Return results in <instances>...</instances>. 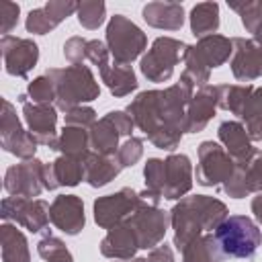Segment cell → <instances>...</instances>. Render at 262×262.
Wrapping results in <instances>:
<instances>
[{
    "label": "cell",
    "mask_w": 262,
    "mask_h": 262,
    "mask_svg": "<svg viewBox=\"0 0 262 262\" xmlns=\"http://www.w3.org/2000/svg\"><path fill=\"white\" fill-rule=\"evenodd\" d=\"M192 94V82L186 76H180L176 84L164 90L139 92L127 106V115L156 147L174 151L186 127V111Z\"/></svg>",
    "instance_id": "1"
},
{
    "label": "cell",
    "mask_w": 262,
    "mask_h": 262,
    "mask_svg": "<svg viewBox=\"0 0 262 262\" xmlns=\"http://www.w3.org/2000/svg\"><path fill=\"white\" fill-rule=\"evenodd\" d=\"M45 76L53 82L55 88V106L63 113L82 106L84 102H92L98 98L100 88L94 80L88 66H68V68H49Z\"/></svg>",
    "instance_id": "2"
},
{
    "label": "cell",
    "mask_w": 262,
    "mask_h": 262,
    "mask_svg": "<svg viewBox=\"0 0 262 262\" xmlns=\"http://www.w3.org/2000/svg\"><path fill=\"white\" fill-rule=\"evenodd\" d=\"M233 53V43L231 39L223 37V35H209L199 39L196 45H188L186 55H184V72L182 76H186L192 86H205L209 82V74L213 68L223 66L229 55Z\"/></svg>",
    "instance_id": "3"
},
{
    "label": "cell",
    "mask_w": 262,
    "mask_h": 262,
    "mask_svg": "<svg viewBox=\"0 0 262 262\" xmlns=\"http://www.w3.org/2000/svg\"><path fill=\"white\" fill-rule=\"evenodd\" d=\"M213 235L227 258H252L262 246V231L246 215H229Z\"/></svg>",
    "instance_id": "4"
},
{
    "label": "cell",
    "mask_w": 262,
    "mask_h": 262,
    "mask_svg": "<svg viewBox=\"0 0 262 262\" xmlns=\"http://www.w3.org/2000/svg\"><path fill=\"white\" fill-rule=\"evenodd\" d=\"M106 47L117 66H131L147 47V37L133 20L115 14L106 25Z\"/></svg>",
    "instance_id": "5"
},
{
    "label": "cell",
    "mask_w": 262,
    "mask_h": 262,
    "mask_svg": "<svg viewBox=\"0 0 262 262\" xmlns=\"http://www.w3.org/2000/svg\"><path fill=\"white\" fill-rule=\"evenodd\" d=\"M188 45L172 39V37H158L151 47L147 49V53L141 57V74L149 80V82H166L170 80L174 66L184 59Z\"/></svg>",
    "instance_id": "6"
},
{
    "label": "cell",
    "mask_w": 262,
    "mask_h": 262,
    "mask_svg": "<svg viewBox=\"0 0 262 262\" xmlns=\"http://www.w3.org/2000/svg\"><path fill=\"white\" fill-rule=\"evenodd\" d=\"M235 170V160L215 141H203L199 145V164H196V182L201 186H219L225 184Z\"/></svg>",
    "instance_id": "7"
},
{
    "label": "cell",
    "mask_w": 262,
    "mask_h": 262,
    "mask_svg": "<svg viewBox=\"0 0 262 262\" xmlns=\"http://www.w3.org/2000/svg\"><path fill=\"white\" fill-rule=\"evenodd\" d=\"M49 209L43 199H25V196H6L2 199L0 215L4 221H14L29 229L31 233H41L49 225Z\"/></svg>",
    "instance_id": "8"
},
{
    "label": "cell",
    "mask_w": 262,
    "mask_h": 262,
    "mask_svg": "<svg viewBox=\"0 0 262 262\" xmlns=\"http://www.w3.org/2000/svg\"><path fill=\"white\" fill-rule=\"evenodd\" d=\"M139 207V192L125 186L115 194H106L94 201V221L102 229H113L125 223Z\"/></svg>",
    "instance_id": "9"
},
{
    "label": "cell",
    "mask_w": 262,
    "mask_h": 262,
    "mask_svg": "<svg viewBox=\"0 0 262 262\" xmlns=\"http://www.w3.org/2000/svg\"><path fill=\"white\" fill-rule=\"evenodd\" d=\"M0 141H2V147L20 158V160H33L35 158V151H37V139L31 135V131H25L18 117H16V111L12 106L10 100H2V117H0Z\"/></svg>",
    "instance_id": "10"
},
{
    "label": "cell",
    "mask_w": 262,
    "mask_h": 262,
    "mask_svg": "<svg viewBox=\"0 0 262 262\" xmlns=\"http://www.w3.org/2000/svg\"><path fill=\"white\" fill-rule=\"evenodd\" d=\"M127 223L133 227L139 250H154L156 246L162 244L168 223H170V213L162 211L160 207H147L139 203L137 211L127 219Z\"/></svg>",
    "instance_id": "11"
},
{
    "label": "cell",
    "mask_w": 262,
    "mask_h": 262,
    "mask_svg": "<svg viewBox=\"0 0 262 262\" xmlns=\"http://www.w3.org/2000/svg\"><path fill=\"white\" fill-rule=\"evenodd\" d=\"M23 104V115L31 135L39 145H47L49 149L57 147V106L53 104H35L27 98V94L18 96Z\"/></svg>",
    "instance_id": "12"
},
{
    "label": "cell",
    "mask_w": 262,
    "mask_h": 262,
    "mask_svg": "<svg viewBox=\"0 0 262 262\" xmlns=\"http://www.w3.org/2000/svg\"><path fill=\"white\" fill-rule=\"evenodd\" d=\"M43 162L37 158L14 164L4 174V190L10 196L35 199L43 192Z\"/></svg>",
    "instance_id": "13"
},
{
    "label": "cell",
    "mask_w": 262,
    "mask_h": 262,
    "mask_svg": "<svg viewBox=\"0 0 262 262\" xmlns=\"http://www.w3.org/2000/svg\"><path fill=\"white\" fill-rule=\"evenodd\" d=\"M0 49L4 57V70L16 78H27L39 59V47L33 39L4 35L0 41Z\"/></svg>",
    "instance_id": "14"
},
{
    "label": "cell",
    "mask_w": 262,
    "mask_h": 262,
    "mask_svg": "<svg viewBox=\"0 0 262 262\" xmlns=\"http://www.w3.org/2000/svg\"><path fill=\"white\" fill-rule=\"evenodd\" d=\"M233 53H231V72L239 82H252L262 76V45L254 39L233 37Z\"/></svg>",
    "instance_id": "15"
},
{
    "label": "cell",
    "mask_w": 262,
    "mask_h": 262,
    "mask_svg": "<svg viewBox=\"0 0 262 262\" xmlns=\"http://www.w3.org/2000/svg\"><path fill=\"white\" fill-rule=\"evenodd\" d=\"M51 223L66 235H78L84 229V203L76 194H59L53 199L49 209Z\"/></svg>",
    "instance_id": "16"
},
{
    "label": "cell",
    "mask_w": 262,
    "mask_h": 262,
    "mask_svg": "<svg viewBox=\"0 0 262 262\" xmlns=\"http://www.w3.org/2000/svg\"><path fill=\"white\" fill-rule=\"evenodd\" d=\"M170 225L174 229V246L178 252H182L188 244H192L196 237H201L205 233L203 223L196 215V211L192 209L188 196L180 199V203H176L170 211Z\"/></svg>",
    "instance_id": "17"
},
{
    "label": "cell",
    "mask_w": 262,
    "mask_h": 262,
    "mask_svg": "<svg viewBox=\"0 0 262 262\" xmlns=\"http://www.w3.org/2000/svg\"><path fill=\"white\" fill-rule=\"evenodd\" d=\"M219 106V90L217 86L205 84L192 94L188 111H186V127L184 133H201L207 123L215 117V111Z\"/></svg>",
    "instance_id": "18"
},
{
    "label": "cell",
    "mask_w": 262,
    "mask_h": 262,
    "mask_svg": "<svg viewBox=\"0 0 262 262\" xmlns=\"http://www.w3.org/2000/svg\"><path fill=\"white\" fill-rule=\"evenodd\" d=\"M166 186L164 199H180L192 188V164L186 154H170L166 160Z\"/></svg>",
    "instance_id": "19"
},
{
    "label": "cell",
    "mask_w": 262,
    "mask_h": 262,
    "mask_svg": "<svg viewBox=\"0 0 262 262\" xmlns=\"http://www.w3.org/2000/svg\"><path fill=\"white\" fill-rule=\"evenodd\" d=\"M137 250H139L137 235L127 221L108 229V233L100 242V254L113 260H131Z\"/></svg>",
    "instance_id": "20"
},
{
    "label": "cell",
    "mask_w": 262,
    "mask_h": 262,
    "mask_svg": "<svg viewBox=\"0 0 262 262\" xmlns=\"http://www.w3.org/2000/svg\"><path fill=\"white\" fill-rule=\"evenodd\" d=\"M217 135L225 151L235 162H248L256 151V147L252 145V139L248 137L246 127L239 121H223L217 129Z\"/></svg>",
    "instance_id": "21"
},
{
    "label": "cell",
    "mask_w": 262,
    "mask_h": 262,
    "mask_svg": "<svg viewBox=\"0 0 262 262\" xmlns=\"http://www.w3.org/2000/svg\"><path fill=\"white\" fill-rule=\"evenodd\" d=\"M84 170H86V182L94 188H100L115 180L123 166L119 164L117 156H100L96 151H88L84 156Z\"/></svg>",
    "instance_id": "22"
},
{
    "label": "cell",
    "mask_w": 262,
    "mask_h": 262,
    "mask_svg": "<svg viewBox=\"0 0 262 262\" xmlns=\"http://www.w3.org/2000/svg\"><path fill=\"white\" fill-rule=\"evenodd\" d=\"M143 20L156 29L178 31L184 23V8L178 2H149L143 6Z\"/></svg>",
    "instance_id": "23"
},
{
    "label": "cell",
    "mask_w": 262,
    "mask_h": 262,
    "mask_svg": "<svg viewBox=\"0 0 262 262\" xmlns=\"http://www.w3.org/2000/svg\"><path fill=\"white\" fill-rule=\"evenodd\" d=\"M0 244H2V262H31L29 244L16 225H10L8 221L0 227Z\"/></svg>",
    "instance_id": "24"
},
{
    "label": "cell",
    "mask_w": 262,
    "mask_h": 262,
    "mask_svg": "<svg viewBox=\"0 0 262 262\" xmlns=\"http://www.w3.org/2000/svg\"><path fill=\"white\" fill-rule=\"evenodd\" d=\"M90 147L92 151L100 154V156H117L119 149V137L121 133L117 131V127L108 121V117L104 115L100 121H96L90 129Z\"/></svg>",
    "instance_id": "25"
},
{
    "label": "cell",
    "mask_w": 262,
    "mask_h": 262,
    "mask_svg": "<svg viewBox=\"0 0 262 262\" xmlns=\"http://www.w3.org/2000/svg\"><path fill=\"white\" fill-rule=\"evenodd\" d=\"M227 256L221 252L213 233H203L182 250V262H225Z\"/></svg>",
    "instance_id": "26"
},
{
    "label": "cell",
    "mask_w": 262,
    "mask_h": 262,
    "mask_svg": "<svg viewBox=\"0 0 262 262\" xmlns=\"http://www.w3.org/2000/svg\"><path fill=\"white\" fill-rule=\"evenodd\" d=\"M219 29V4L217 2H201L190 10V31L194 37L203 39L215 35Z\"/></svg>",
    "instance_id": "27"
},
{
    "label": "cell",
    "mask_w": 262,
    "mask_h": 262,
    "mask_svg": "<svg viewBox=\"0 0 262 262\" xmlns=\"http://www.w3.org/2000/svg\"><path fill=\"white\" fill-rule=\"evenodd\" d=\"M102 82L106 84V88L111 90L113 96L121 98L131 94L133 90H137V78L131 66H108L106 70L100 72Z\"/></svg>",
    "instance_id": "28"
},
{
    "label": "cell",
    "mask_w": 262,
    "mask_h": 262,
    "mask_svg": "<svg viewBox=\"0 0 262 262\" xmlns=\"http://www.w3.org/2000/svg\"><path fill=\"white\" fill-rule=\"evenodd\" d=\"M217 90H219V108L229 111L242 119V115L250 102V96L254 92V86H250V84H221V86H217Z\"/></svg>",
    "instance_id": "29"
},
{
    "label": "cell",
    "mask_w": 262,
    "mask_h": 262,
    "mask_svg": "<svg viewBox=\"0 0 262 262\" xmlns=\"http://www.w3.org/2000/svg\"><path fill=\"white\" fill-rule=\"evenodd\" d=\"M55 151H61L63 156H84L90 151V133L84 127H72L66 125L63 131L57 137Z\"/></svg>",
    "instance_id": "30"
},
{
    "label": "cell",
    "mask_w": 262,
    "mask_h": 262,
    "mask_svg": "<svg viewBox=\"0 0 262 262\" xmlns=\"http://www.w3.org/2000/svg\"><path fill=\"white\" fill-rule=\"evenodd\" d=\"M84 156L80 158V156H63L61 154L55 162H51L59 186H76V184H80V180H86Z\"/></svg>",
    "instance_id": "31"
},
{
    "label": "cell",
    "mask_w": 262,
    "mask_h": 262,
    "mask_svg": "<svg viewBox=\"0 0 262 262\" xmlns=\"http://www.w3.org/2000/svg\"><path fill=\"white\" fill-rule=\"evenodd\" d=\"M242 119L246 121L248 137L252 141H260L262 139V88H254Z\"/></svg>",
    "instance_id": "32"
},
{
    "label": "cell",
    "mask_w": 262,
    "mask_h": 262,
    "mask_svg": "<svg viewBox=\"0 0 262 262\" xmlns=\"http://www.w3.org/2000/svg\"><path fill=\"white\" fill-rule=\"evenodd\" d=\"M37 252L45 262H74L72 252L66 248V244L55 235H45L37 244Z\"/></svg>",
    "instance_id": "33"
},
{
    "label": "cell",
    "mask_w": 262,
    "mask_h": 262,
    "mask_svg": "<svg viewBox=\"0 0 262 262\" xmlns=\"http://www.w3.org/2000/svg\"><path fill=\"white\" fill-rule=\"evenodd\" d=\"M242 170L244 176V184L248 188V192H262V151L256 149L254 156L248 162H235Z\"/></svg>",
    "instance_id": "34"
},
{
    "label": "cell",
    "mask_w": 262,
    "mask_h": 262,
    "mask_svg": "<svg viewBox=\"0 0 262 262\" xmlns=\"http://www.w3.org/2000/svg\"><path fill=\"white\" fill-rule=\"evenodd\" d=\"M78 23L90 31L98 29L102 23H104V16H106V6L104 2L100 0H88V2H80L78 4Z\"/></svg>",
    "instance_id": "35"
},
{
    "label": "cell",
    "mask_w": 262,
    "mask_h": 262,
    "mask_svg": "<svg viewBox=\"0 0 262 262\" xmlns=\"http://www.w3.org/2000/svg\"><path fill=\"white\" fill-rule=\"evenodd\" d=\"M143 176H145V188L164 199V186H166V164H164V160L149 158L143 166Z\"/></svg>",
    "instance_id": "36"
},
{
    "label": "cell",
    "mask_w": 262,
    "mask_h": 262,
    "mask_svg": "<svg viewBox=\"0 0 262 262\" xmlns=\"http://www.w3.org/2000/svg\"><path fill=\"white\" fill-rule=\"evenodd\" d=\"M27 98L35 104H51L55 100L53 82L47 76H39V78L31 80L27 86Z\"/></svg>",
    "instance_id": "37"
},
{
    "label": "cell",
    "mask_w": 262,
    "mask_h": 262,
    "mask_svg": "<svg viewBox=\"0 0 262 262\" xmlns=\"http://www.w3.org/2000/svg\"><path fill=\"white\" fill-rule=\"evenodd\" d=\"M229 8L237 10L239 16H242V23L244 27L254 35L256 29L262 25V0H256V2H229Z\"/></svg>",
    "instance_id": "38"
},
{
    "label": "cell",
    "mask_w": 262,
    "mask_h": 262,
    "mask_svg": "<svg viewBox=\"0 0 262 262\" xmlns=\"http://www.w3.org/2000/svg\"><path fill=\"white\" fill-rule=\"evenodd\" d=\"M143 156V139L141 137H127L123 145H119L117 149V160L123 168H129V166H135Z\"/></svg>",
    "instance_id": "39"
},
{
    "label": "cell",
    "mask_w": 262,
    "mask_h": 262,
    "mask_svg": "<svg viewBox=\"0 0 262 262\" xmlns=\"http://www.w3.org/2000/svg\"><path fill=\"white\" fill-rule=\"evenodd\" d=\"M25 27H27V31H29V33H35V35H45V33L53 31L57 25H55V23L49 18V14L45 12V8H35V10H31V12H29Z\"/></svg>",
    "instance_id": "40"
},
{
    "label": "cell",
    "mask_w": 262,
    "mask_h": 262,
    "mask_svg": "<svg viewBox=\"0 0 262 262\" xmlns=\"http://www.w3.org/2000/svg\"><path fill=\"white\" fill-rule=\"evenodd\" d=\"M86 59H90L94 66H98V70H106L111 66V51L106 47V43L98 41V39H90L86 45Z\"/></svg>",
    "instance_id": "41"
},
{
    "label": "cell",
    "mask_w": 262,
    "mask_h": 262,
    "mask_svg": "<svg viewBox=\"0 0 262 262\" xmlns=\"http://www.w3.org/2000/svg\"><path fill=\"white\" fill-rule=\"evenodd\" d=\"M63 121H66V125H72V127L90 129L96 123V113L90 106H76V108H72V111L66 113Z\"/></svg>",
    "instance_id": "42"
},
{
    "label": "cell",
    "mask_w": 262,
    "mask_h": 262,
    "mask_svg": "<svg viewBox=\"0 0 262 262\" xmlns=\"http://www.w3.org/2000/svg\"><path fill=\"white\" fill-rule=\"evenodd\" d=\"M43 8H45V12L49 14V18H51L55 25H59L63 18H68L70 14H74V12L78 10V2H72V0H51V2H47Z\"/></svg>",
    "instance_id": "43"
},
{
    "label": "cell",
    "mask_w": 262,
    "mask_h": 262,
    "mask_svg": "<svg viewBox=\"0 0 262 262\" xmlns=\"http://www.w3.org/2000/svg\"><path fill=\"white\" fill-rule=\"evenodd\" d=\"M18 12H20L18 4L6 2V0L0 2V31H2V37L8 35V33L16 27V23H18Z\"/></svg>",
    "instance_id": "44"
},
{
    "label": "cell",
    "mask_w": 262,
    "mask_h": 262,
    "mask_svg": "<svg viewBox=\"0 0 262 262\" xmlns=\"http://www.w3.org/2000/svg\"><path fill=\"white\" fill-rule=\"evenodd\" d=\"M86 45H88L86 39H82V37H70L63 43V55H66V59L72 66L82 63V59L86 57Z\"/></svg>",
    "instance_id": "45"
},
{
    "label": "cell",
    "mask_w": 262,
    "mask_h": 262,
    "mask_svg": "<svg viewBox=\"0 0 262 262\" xmlns=\"http://www.w3.org/2000/svg\"><path fill=\"white\" fill-rule=\"evenodd\" d=\"M106 117H108V121L117 127V131H119L121 135H131L135 123H133V119L127 115V111H111V113H106Z\"/></svg>",
    "instance_id": "46"
},
{
    "label": "cell",
    "mask_w": 262,
    "mask_h": 262,
    "mask_svg": "<svg viewBox=\"0 0 262 262\" xmlns=\"http://www.w3.org/2000/svg\"><path fill=\"white\" fill-rule=\"evenodd\" d=\"M147 260L149 262H174V252L168 244H160L154 250H149Z\"/></svg>",
    "instance_id": "47"
},
{
    "label": "cell",
    "mask_w": 262,
    "mask_h": 262,
    "mask_svg": "<svg viewBox=\"0 0 262 262\" xmlns=\"http://www.w3.org/2000/svg\"><path fill=\"white\" fill-rule=\"evenodd\" d=\"M43 186H45V190H55V188H59L57 178H55V172H53V164H45V166H43Z\"/></svg>",
    "instance_id": "48"
},
{
    "label": "cell",
    "mask_w": 262,
    "mask_h": 262,
    "mask_svg": "<svg viewBox=\"0 0 262 262\" xmlns=\"http://www.w3.org/2000/svg\"><path fill=\"white\" fill-rule=\"evenodd\" d=\"M252 213L262 223V192H258V196L252 199Z\"/></svg>",
    "instance_id": "49"
},
{
    "label": "cell",
    "mask_w": 262,
    "mask_h": 262,
    "mask_svg": "<svg viewBox=\"0 0 262 262\" xmlns=\"http://www.w3.org/2000/svg\"><path fill=\"white\" fill-rule=\"evenodd\" d=\"M254 41H256L258 45H262V25L256 29V33H254Z\"/></svg>",
    "instance_id": "50"
},
{
    "label": "cell",
    "mask_w": 262,
    "mask_h": 262,
    "mask_svg": "<svg viewBox=\"0 0 262 262\" xmlns=\"http://www.w3.org/2000/svg\"><path fill=\"white\" fill-rule=\"evenodd\" d=\"M119 262H149L147 258H131V260H119Z\"/></svg>",
    "instance_id": "51"
}]
</instances>
